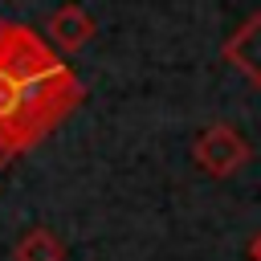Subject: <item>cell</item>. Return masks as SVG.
Listing matches in <instances>:
<instances>
[{
    "instance_id": "obj_3",
    "label": "cell",
    "mask_w": 261,
    "mask_h": 261,
    "mask_svg": "<svg viewBox=\"0 0 261 261\" xmlns=\"http://www.w3.org/2000/svg\"><path fill=\"white\" fill-rule=\"evenodd\" d=\"M224 61H228L249 86H261V12L249 16V20L224 41Z\"/></svg>"
},
{
    "instance_id": "obj_2",
    "label": "cell",
    "mask_w": 261,
    "mask_h": 261,
    "mask_svg": "<svg viewBox=\"0 0 261 261\" xmlns=\"http://www.w3.org/2000/svg\"><path fill=\"white\" fill-rule=\"evenodd\" d=\"M249 155H253V147H249V139H245L232 122H208V126H200V135L192 139V159H196V167H200L204 175H212V179L237 175V171L249 163Z\"/></svg>"
},
{
    "instance_id": "obj_1",
    "label": "cell",
    "mask_w": 261,
    "mask_h": 261,
    "mask_svg": "<svg viewBox=\"0 0 261 261\" xmlns=\"http://www.w3.org/2000/svg\"><path fill=\"white\" fill-rule=\"evenodd\" d=\"M86 98L73 69L29 29L0 20V135L20 155Z\"/></svg>"
},
{
    "instance_id": "obj_6",
    "label": "cell",
    "mask_w": 261,
    "mask_h": 261,
    "mask_svg": "<svg viewBox=\"0 0 261 261\" xmlns=\"http://www.w3.org/2000/svg\"><path fill=\"white\" fill-rule=\"evenodd\" d=\"M249 257H253V261H261V232L253 237V245H249Z\"/></svg>"
},
{
    "instance_id": "obj_5",
    "label": "cell",
    "mask_w": 261,
    "mask_h": 261,
    "mask_svg": "<svg viewBox=\"0 0 261 261\" xmlns=\"http://www.w3.org/2000/svg\"><path fill=\"white\" fill-rule=\"evenodd\" d=\"M12 261H65V245L49 228H29L12 245Z\"/></svg>"
},
{
    "instance_id": "obj_4",
    "label": "cell",
    "mask_w": 261,
    "mask_h": 261,
    "mask_svg": "<svg viewBox=\"0 0 261 261\" xmlns=\"http://www.w3.org/2000/svg\"><path fill=\"white\" fill-rule=\"evenodd\" d=\"M94 33H98V24H94V16H90L82 4H61V8L49 16V41H53L57 49H65V53L86 49V45L94 41Z\"/></svg>"
}]
</instances>
